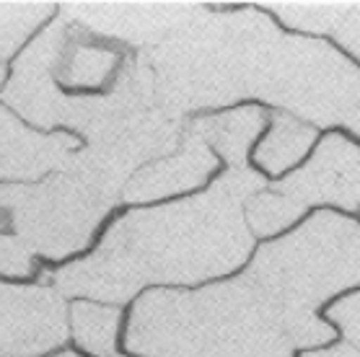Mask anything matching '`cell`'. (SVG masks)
Returning a JSON list of instances; mask_svg holds the SVG:
<instances>
[{"label":"cell","mask_w":360,"mask_h":357,"mask_svg":"<svg viewBox=\"0 0 360 357\" xmlns=\"http://www.w3.org/2000/svg\"><path fill=\"white\" fill-rule=\"evenodd\" d=\"M264 181L249 169H231L202 197L156 210H138L112 226L104 252L135 287L195 285L244 264L252 233L241 205L259 195Z\"/></svg>","instance_id":"cell-1"},{"label":"cell","mask_w":360,"mask_h":357,"mask_svg":"<svg viewBox=\"0 0 360 357\" xmlns=\"http://www.w3.org/2000/svg\"><path fill=\"white\" fill-rule=\"evenodd\" d=\"M280 39L270 18L257 11L207 13L200 8L143 60L156 81L158 104L184 117L192 109L257 96Z\"/></svg>","instance_id":"cell-2"},{"label":"cell","mask_w":360,"mask_h":357,"mask_svg":"<svg viewBox=\"0 0 360 357\" xmlns=\"http://www.w3.org/2000/svg\"><path fill=\"white\" fill-rule=\"evenodd\" d=\"M249 280L283 309L316 311L335 292L360 285V228L319 212L295 233L257 252Z\"/></svg>","instance_id":"cell-3"},{"label":"cell","mask_w":360,"mask_h":357,"mask_svg":"<svg viewBox=\"0 0 360 357\" xmlns=\"http://www.w3.org/2000/svg\"><path fill=\"white\" fill-rule=\"evenodd\" d=\"M115 200L60 171L37 187H0V233L21 238L34 254L63 259L91 244Z\"/></svg>","instance_id":"cell-4"},{"label":"cell","mask_w":360,"mask_h":357,"mask_svg":"<svg viewBox=\"0 0 360 357\" xmlns=\"http://www.w3.org/2000/svg\"><path fill=\"white\" fill-rule=\"evenodd\" d=\"M257 96L321 127L347 122L360 106V70L324 41L280 39Z\"/></svg>","instance_id":"cell-5"},{"label":"cell","mask_w":360,"mask_h":357,"mask_svg":"<svg viewBox=\"0 0 360 357\" xmlns=\"http://www.w3.org/2000/svg\"><path fill=\"white\" fill-rule=\"evenodd\" d=\"M202 316L200 357H290L280 306L249 277L197 290Z\"/></svg>","instance_id":"cell-6"},{"label":"cell","mask_w":360,"mask_h":357,"mask_svg":"<svg viewBox=\"0 0 360 357\" xmlns=\"http://www.w3.org/2000/svg\"><path fill=\"white\" fill-rule=\"evenodd\" d=\"M124 347L140 357H200L202 316L197 292H143L132 306Z\"/></svg>","instance_id":"cell-7"},{"label":"cell","mask_w":360,"mask_h":357,"mask_svg":"<svg viewBox=\"0 0 360 357\" xmlns=\"http://www.w3.org/2000/svg\"><path fill=\"white\" fill-rule=\"evenodd\" d=\"M68 337L65 301L52 285L0 283V357H41Z\"/></svg>","instance_id":"cell-8"},{"label":"cell","mask_w":360,"mask_h":357,"mask_svg":"<svg viewBox=\"0 0 360 357\" xmlns=\"http://www.w3.org/2000/svg\"><path fill=\"white\" fill-rule=\"evenodd\" d=\"M200 13L197 6H143V3H91L68 6L65 21L104 39L130 44H156Z\"/></svg>","instance_id":"cell-9"},{"label":"cell","mask_w":360,"mask_h":357,"mask_svg":"<svg viewBox=\"0 0 360 357\" xmlns=\"http://www.w3.org/2000/svg\"><path fill=\"white\" fill-rule=\"evenodd\" d=\"M278 189L301 205L332 202L355 210L360 202V148L332 135L319 145L314 161L288 176Z\"/></svg>","instance_id":"cell-10"},{"label":"cell","mask_w":360,"mask_h":357,"mask_svg":"<svg viewBox=\"0 0 360 357\" xmlns=\"http://www.w3.org/2000/svg\"><path fill=\"white\" fill-rule=\"evenodd\" d=\"M213 150L189 127L179 150L135 171L130 181L124 184L122 197L127 202H148V200L174 195V192H184L189 187L202 184L205 176L213 171Z\"/></svg>","instance_id":"cell-11"},{"label":"cell","mask_w":360,"mask_h":357,"mask_svg":"<svg viewBox=\"0 0 360 357\" xmlns=\"http://www.w3.org/2000/svg\"><path fill=\"white\" fill-rule=\"evenodd\" d=\"M70 135H39L0 106V178H37L63 171L73 155Z\"/></svg>","instance_id":"cell-12"},{"label":"cell","mask_w":360,"mask_h":357,"mask_svg":"<svg viewBox=\"0 0 360 357\" xmlns=\"http://www.w3.org/2000/svg\"><path fill=\"white\" fill-rule=\"evenodd\" d=\"M264 114L257 106H244L236 112L221 114V117H207L192 124V132L202 140L205 145H213L218 153L231 163V169H244L246 150L252 140L262 132Z\"/></svg>","instance_id":"cell-13"},{"label":"cell","mask_w":360,"mask_h":357,"mask_svg":"<svg viewBox=\"0 0 360 357\" xmlns=\"http://www.w3.org/2000/svg\"><path fill=\"white\" fill-rule=\"evenodd\" d=\"M70 337L75 344L94 357H115L120 311L91 301H75L68 311Z\"/></svg>","instance_id":"cell-14"},{"label":"cell","mask_w":360,"mask_h":357,"mask_svg":"<svg viewBox=\"0 0 360 357\" xmlns=\"http://www.w3.org/2000/svg\"><path fill=\"white\" fill-rule=\"evenodd\" d=\"M314 135L316 132L309 124H301L288 114H275L272 132L257 150V161L267 171L278 174V171L293 166L298 158L306 155L309 145L314 143Z\"/></svg>","instance_id":"cell-15"},{"label":"cell","mask_w":360,"mask_h":357,"mask_svg":"<svg viewBox=\"0 0 360 357\" xmlns=\"http://www.w3.org/2000/svg\"><path fill=\"white\" fill-rule=\"evenodd\" d=\"M52 6L44 3H8L0 6V57L6 60L16 52L29 34L52 16Z\"/></svg>","instance_id":"cell-16"},{"label":"cell","mask_w":360,"mask_h":357,"mask_svg":"<svg viewBox=\"0 0 360 357\" xmlns=\"http://www.w3.org/2000/svg\"><path fill=\"white\" fill-rule=\"evenodd\" d=\"M303 205L280 195H257L246 202V220L257 235H270L275 231H283L290 223L301 218Z\"/></svg>","instance_id":"cell-17"},{"label":"cell","mask_w":360,"mask_h":357,"mask_svg":"<svg viewBox=\"0 0 360 357\" xmlns=\"http://www.w3.org/2000/svg\"><path fill=\"white\" fill-rule=\"evenodd\" d=\"M270 8L290 26H298L306 32H329L340 26L350 6L345 3H272Z\"/></svg>","instance_id":"cell-18"},{"label":"cell","mask_w":360,"mask_h":357,"mask_svg":"<svg viewBox=\"0 0 360 357\" xmlns=\"http://www.w3.org/2000/svg\"><path fill=\"white\" fill-rule=\"evenodd\" d=\"M280 324L285 332L290 347H303V349H319V344H327L335 332L327 321H321L314 311L303 309H283L280 306Z\"/></svg>","instance_id":"cell-19"},{"label":"cell","mask_w":360,"mask_h":357,"mask_svg":"<svg viewBox=\"0 0 360 357\" xmlns=\"http://www.w3.org/2000/svg\"><path fill=\"white\" fill-rule=\"evenodd\" d=\"M37 272L34 252L16 238V235L0 233V275L8 277H29Z\"/></svg>","instance_id":"cell-20"},{"label":"cell","mask_w":360,"mask_h":357,"mask_svg":"<svg viewBox=\"0 0 360 357\" xmlns=\"http://www.w3.org/2000/svg\"><path fill=\"white\" fill-rule=\"evenodd\" d=\"M329 318L340 326V332L347 337L352 347L360 349V292L345 295L329 309Z\"/></svg>","instance_id":"cell-21"},{"label":"cell","mask_w":360,"mask_h":357,"mask_svg":"<svg viewBox=\"0 0 360 357\" xmlns=\"http://www.w3.org/2000/svg\"><path fill=\"white\" fill-rule=\"evenodd\" d=\"M335 37L340 39V44L350 49L352 55L360 57V6H352L347 11V16L335 29Z\"/></svg>","instance_id":"cell-22"},{"label":"cell","mask_w":360,"mask_h":357,"mask_svg":"<svg viewBox=\"0 0 360 357\" xmlns=\"http://www.w3.org/2000/svg\"><path fill=\"white\" fill-rule=\"evenodd\" d=\"M301 357H360V349H355L352 344H337V347H329V349L303 352Z\"/></svg>","instance_id":"cell-23"},{"label":"cell","mask_w":360,"mask_h":357,"mask_svg":"<svg viewBox=\"0 0 360 357\" xmlns=\"http://www.w3.org/2000/svg\"><path fill=\"white\" fill-rule=\"evenodd\" d=\"M347 127H350L355 135H360V106L350 114V117H347Z\"/></svg>","instance_id":"cell-24"},{"label":"cell","mask_w":360,"mask_h":357,"mask_svg":"<svg viewBox=\"0 0 360 357\" xmlns=\"http://www.w3.org/2000/svg\"><path fill=\"white\" fill-rule=\"evenodd\" d=\"M55 357H83V355H78V352H60V355H55Z\"/></svg>","instance_id":"cell-25"},{"label":"cell","mask_w":360,"mask_h":357,"mask_svg":"<svg viewBox=\"0 0 360 357\" xmlns=\"http://www.w3.org/2000/svg\"><path fill=\"white\" fill-rule=\"evenodd\" d=\"M3 75H6V73H3V67H0V83H3Z\"/></svg>","instance_id":"cell-26"},{"label":"cell","mask_w":360,"mask_h":357,"mask_svg":"<svg viewBox=\"0 0 360 357\" xmlns=\"http://www.w3.org/2000/svg\"><path fill=\"white\" fill-rule=\"evenodd\" d=\"M115 357H122V355H115Z\"/></svg>","instance_id":"cell-27"}]
</instances>
